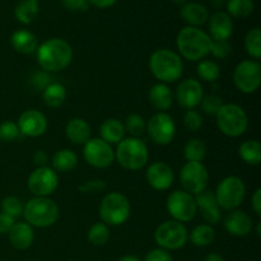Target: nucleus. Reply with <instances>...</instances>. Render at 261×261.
<instances>
[{"label": "nucleus", "mask_w": 261, "mask_h": 261, "mask_svg": "<svg viewBox=\"0 0 261 261\" xmlns=\"http://www.w3.org/2000/svg\"><path fill=\"white\" fill-rule=\"evenodd\" d=\"M10 43L17 53L24 54V55L36 53L38 47L37 37L28 30H18L13 32Z\"/></svg>", "instance_id": "obj_26"}, {"label": "nucleus", "mask_w": 261, "mask_h": 261, "mask_svg": "<svg viewBox=\"0 0 261 261\" xmlns=\"http://www.w3.org/2000/svg\"><path fill=\"white\" fill-rule=\"evenodd\" d=\"M223 226L229 234L236 237H245L252 231L254 222L249 213L234 209L227 213L223 219Z\"/></svg>", "instance_id": "obj_19"}, {"label": "nucleus", "mask_w": 261, "mask_h": 261, "mask_svg": "<svg viewBox=\"0 0 261 261\" xmlns=\"http://www.w3.org/2000/svg\"><path fill=\"white\" fill-rule=\"evenodd\" d=\"M145 178L154 190L165 191L173 185L175 172L170 165L158 161V162H153L152 165H149L147 172H145Z\"/></svg>", "instance_id": "obj_18"}, {"label": "nucleus", "mask_w": 261, "mask_h": 261, "mask_svg": "<svg viewBox=\"0 0 261 261\" xmlns=\"http://www.w3.org/2000/svg\"><path fill=\"white\" fill-rule=\"evenodd\" d=\"M214 196L219 208L228 212L234 211L245 200L246 185L239 176H228L218 184Z\"/></svg>", "instance_id": "obj_8"}, {"label": "nucleus", "mask_w": 261, "mask_h": 261, "mask_svg": "<svg viewBox=\"0 0 261 261\" xmlns=\"http://www.w3.org/2000/svg\"><path fill=\"white\" fill-rule=\"evenodd\" d=\"M245 48L246 53L254 60H259L261 58V30L252 28L245 36Z\"/></svg>", "instance_id": "obj_36"}, {"label": "nucleus", "mask_w": 261, "mask_h": 261, "mask_svg": "<svg viewBox=\"0 0 261 261\" xmlns=\"http://www.w3.org/2000/svg\"><path fill=\"white\" fill-rule=\"evenodd\" d=\"M150 105L160 112H165L172 106L173 93L170 87L165 83H155L148 92Z\"/></svg>", "instance_id": "obj_25"}, {"label": "nucleus", "mask_w": 261, "mask_h": 261, "mask_svg": "<svg viewBox=\"0 0 261 261\" xmlns=\"http://www.w3.org/2000/svg\"><path fill=\"white\" fill-rule=\"evenodd\" d=\"M66 89L60 83H50L46 88H43L42 98L46 106L51 109H58L65 102Z\"/></svg>", "instance_id": "obj_30"}, {"label": "nucleus", "mask_w": 261, "mask_h": 261, "mask_svg": "<svg viewBox=\"0 0 261 261\" xmlns=\"http://www.w3.org/2000/svg\"><path fill=\"white\" fill-rule=\"evenodd\" d=\"M209 33L213 41H228L233 33V22L227 12L218 10L209 18Z\"/></svg>", "instance_id": "obj_21"}, {"label": "nucleus", "mask_w": 261, "mask_h": 261, "mask_svg": "<svg viewBox=\"0 0 261 261\" xmlns=\"http://www.w3.org/2000/svg\"><path fill=\"white\" fill-rule=\"evenodd\" d=\"M182 109L188 110H195L200 105L201 99L204 97L203 86L198 79L189 78L181 82L177 86L176 93L173 96Z\"/></svg>", "instance_id": "obj_16"}, {"label": "nucleus", "mask_w": 261, "mask_h": 261, "mask_svg": "<svg viewBox=\"0 0 261 261\" xmlns=\"http://www.w3.org/2000/svg\"><path fill=\"white\" fill-rule=\"evenodd\" d=\"M223 99L222 97H219L218 94H208V96L203 97L200 102L201 110H203L204 114L211 115V116H216L217 112L221 110V107L223 106Z\"/></svg>", "instance_id": "obj_40"}, {"label": "nucleus", "mask_w": 261, "mask_h": 261, "mask_svg": "<svg viewBox=\"0 0 261 261\" xmlns=\"http://www.w3.org/2000/svg\"><path fill=\"white\" fill-rule=\"evenodd\" d=\"M180 182L186 193L198 195L208 188V170L203 162H186L180 171Z\"/></svg>", "instance_id": "obj_12"}, {"label": "nucleus", "mask_w": 261, "mask_h": 261, "mask_svg": "<svg viewBox=\"0 0 261 261\" xmlns=\"http://www.w3.org/2000/svg\"><path fill=\"white\" fill-rule=\"evenodd\" d=\"M204 261H224V259L222 255L217 254V252H212V254L206 255Z\"/></svg>", "instance_id": "obj_51"}, {"label": "nucleus", "mask_w": 261, "mask_h": 261, "mask_svg": "<svg viewBox=\"0 0 261 261\" xmlns=\"http://www.w3.org/2000/svg\"><path fill=\"white\" fill-rule=\"evenodd\" d=\"M23 209H24V204L17 196H7V198L3 199L2 213L15 219L23 216Z\"/></svg>", "instance_id": "obj_39"}, {"label": "nucleus", "mask_w": 261, "mask_h": 261, "mask_svg": "<svg viewBox=\"0 0 261 261\" xmlns=\"http://www.w3.org/2000/svg\"><path fill=\"white\" fill-rule=\"evenodd\" d=\"M144 261H173L172 255L170 251H166L163 249H153L145 255Z\"/></svg>", "instance_id": "obj_45"}, {"label": "nucleus", "mask_w": 261, "mask_h": 261, "mask_svg": "<svg viewBox=\"0 0 261 261\" xmlns=\"http://www.w3.org/2000/svg\"><path fill=\"white\" fill-rule=\"evenodd\" d=\"M168 214L180 223H186L195 218L198 213L195 196L186 193L185 190H175L168 195L166 201Z\"/></svg>", "instance_id": "obj_10"}, {"label": "nucleus", "mask_w": 261, "mask_h": 261, "mask_svg": "<svg viewBox=\"0 0 261 261\" xmlns=\"http://www.w3.org/2000/svg\"><path fill=\"white\" fill-rule=\"evenodd\" d=\"M145 132L153 143L158 145H168L176 135L175 120L166 112H157L147 121Z\"/></svg>", "instance_id": "obj_13"}, {"label": "nucleus", "mask_w": 261, "mask_h": 261, "mask_svg": "<svg viewBox=\"0 0 261 261\" xmlns=\"http://www.w3.org/2000/svg\"><path fill=\"white\" fill-rule=\"evenodd\" d=\"M51 165L55 172H70L78 165V155L71 149H60L54 153L51 158Z\"/></svg>", "instance_id": "obj_28"}, {"label": "nucleus", "mask_w": 261, "mask_h": 261, "mask_svg": "<svg viewBox=\"0 0 261 261\" xmlns=\"http://www.w3.org/2000/svg\"><path fill=\"white\" fill-rule=\"evenodd\" d=\"M105 189H106V182L99 178L84 181L82 185L78 186V190L83 194H97L103 191Z\"/></svg>", "instance_id": "obj_43"}, {"label": "nucleus", "mask_w": 261, "mask_h": 261, "mask_svg": "<svg viewBox=\"0 0 261 261\" xmlns=\"http://www.w3.org/2000/svg\"><path fill=\"white\" fill-rule=\"evenodd\" d=\"M190 242L196 247H206L213 244L216 239V231L211 224H199L189 234Z\"/></svg>", "instance_id": "obj_31"}, {"label": "nucleus", "mask_w": 261, "mask_h": 261, "mask_svg": "<svg viewBox=\"0 0 261 261\" xmlns=\"http://www.w3.org/2000/svg\"><path fill=\"white\" fill-rule=\"evenodd\" d=\"M154 241L160 249L166 251L180 250L188 244L189 232L185 224L177 221H165L155 228Z\"/></svg>", "instance_id": "obj_9"}, {"label": "nucleus", "mask_w": 261, "mask_h": 261, "mask_svg": "<svg viewBox=\"0 0 261 261\" xmlns=\"http://www.w3.org/2000/svg\"><path fill=\"white\" fill-rule=\"evenodd\" d=\"M9 236V241L14 249L27 250L32 246L33 241H35V232H33L32 226L27 223V222H18L14 223L13 228L8 233Z\"/></svg>", "instance_id": "obj_22"}, {"label": "nucleus", "mask_w": 261, "mask_h": 261, "mask_svg": "<svg viewBox=\"0 0 261 261\" xmlns=\"http://www.w3.org/2000/svg\"><path fill=\"white\" fill-rule=\"evenodd\" d=\"M132 213L130 201L124 194L112 191L106 194L99 204V217L107 226H121Z\"/></svg>", "instance_id": "obj_7"}, {"label": "nucleus", "mask_w": 261, "mask_h": 261, "mask_svg": "<svg viewBox=\"0 0 261 261\" xmlns=\"http://www.w3.org/2000/svg\"><path fill=\"white\" fill-rule=\"evenodd\" d=\"M47 162L48 155L46 154V152H43V150H36L35 154H33V163L37 167H45V166H47Z\"/></svg>", "instance_id": "obj_49"}, {"label": "nucleus", "mask_w": 261, "mask_h": 261, "mask_svg": "<svg viewBox=\"0 0 261 261\" xmlns=\"http://www.w3.org/2000/svg\"><path fill=\"white\" fill-rule=\"evenodd\" d=\"M149 70L161 83H173L184 73L182 59L170 48H160L150 55Z\"/></svg>", "instance_id": "obj_3"}, {"label": "nucleus", "mask_w": 261, "mask_h": 261, "mask_svg": "<svg viewBox=\"0 0 261 261\" xmlns=\"http://www.w3.org/2000/svg\"><path fill=\"white\" fill-rule=\"evenodd\" d=\"M227 14L233 18H247L254 12V0H227Z\"/></svg>", "instance_id": "obj_34"}, {"label": "nucleus", "mask_w": 261, "mask_h": 261, "mask_svg": "<svg viewBox=\"0 0 261 261\" xmlns=\"http://www.w3.org/2000/svg\"><path fill=\"white\" fill-rule=\"evenodd\" d=\"M172 2L175 3V4H177V5H184V4H185L186 0H172Z\"/></svg>", "instance_id": "obj_54"}, {"label": "nucleus", "mask_w": 261, "mask_h": 261, "mask_svg": "<svg viewBox=\"0 0 261 261\" xmlns=\"http://www.w3.org/2000/svg\"><path fill=\"white\" fill-rule=\"evenodd\" d=\"M181 18L188 23L190 27H200L205 24L209 19V10L205 5L200 3H188L181 8Z\"/></svg>", "instance_id": "obj_23"}, {"label": "nucleus", "mask_w": 261, "mask_h": 261, "mask_svg": "<svg viewBox=\"0 0 261 261\" xmlns=\"http://www.w3.org/2000/svg\"><path fill=\"white\" fill-rule=\"evenodd\" d=\"M227 3V0H211V4L212 7L216 8V9H219V8L224 7Z\"/></svg>", "instance_id": "obj_52"}, {"label": "nucleus", "mask_w": 261, "mask_h": 261, "mask_svg": "<svg viewBox=\"0 0 261 261\" xmlns=\"http://www.w3.org/2000/svg\"><path fill=\"white\" fill-rule=\"evenodd\" d=\"M27 186L35 196H50L59 186L58 172L48 166L36 167L28 176Z\"/></svg>", "instance_id": "obj_15"}, {"label": "nucleus", "mask_w": 261, "mask_h": 261, "mask_svg": "<svg viewBox=\"0 0 261 261\" xmlns=\"http://www.w3.org/2000/svg\"><path fill=\"white\" fill-rule=\"evenodd\" d=\"M38 65L47 73L61 71L70 65L73 48L63 38H50L41 43L36 50Z\"/></svg>", "instance_id": "obj_1"}, {"label": "nucleus", "mask_w": 261, "mask_h": 261, "mask_svg": "<svg viewBox=\"0 0 261 261\" xmlns=\"http://www.w3.org/2000/svg\"><path fill=\"white\" fill-rule=\"evenodd\" d=\"M251 206L252 211L255 212L257 217L261 216V189H256L251 198Z\"/></svg>", "instance_id": "obj_48"}, {"label": "nucleus", "mask_w": 261, "mask_h": 261, "mask_svg": "<svg viewBox=\"0 0 261 261\" xmlns=\"http://www.w3.org/2000/svg\"><path fill=\"white\" fill-rule=\"evenodd\" d=\"M19 135V129H18V125L15 122L8 120V121H4L0 124V140L2 142H14Z\"/></svg>", "instance_id": "obj_42"}, {"label": "nucleus", "mask_w": 261, "mask_h": 261, "mask_svg": "<svg viewBox=\"0 0 261 261\" xmlns=\"http://www.w3.org/2000/svg\"><path fill=\"white\" fill-rule=\"evenodd\" d=\"M14 218L7 216L4 213H0V234H8L10 229L14 226Z\"/></svg>", "instance_id": "obj_47"}, {"label": "nucleus", "mask_w": 261, "mask_h": 261, "mask_svg": "<svg viewBox=\"0 0 261 261\" xmlns=\"http://www.w3.org/2000/svg\"><path fill=\"white\" fill-rule=\"evenodd\" d=\"M196 73H198L199 78L204 82H209V83H213L217 79L219 78V74H221V69L219 65L213 60H208V59H204L196 66Z\"/></svg>", "instance_id": "obj_35"}, {"label": "nucleus", "mask_w": 261, "mask_h": 261, "mask_svg": "<svg viewBox=\"0 0 261 261\" xmlns=\"http://www.w3.org/2000/svg\"><path fill=\"white\" fill-rule=\"evenodd\" d=\"M260 227H261V223H260V222H257V224H256V234H257V236H259V237H260V233H261Z\"/></svg>", "instance_id": "obj_55"}, {"label": "nucleus", "mask_w": 261, "mask_h": 261, "mask_svg": "<svg viewBox=\"0 0 261 261\" xmlns=\"http://www.w3.org/2000/svg\"><path fill=\"white\" fill-rule=\"evenodd\" d=\"M87 237H88V241L91 242L93 246H103V245H106L110 240L109 226L102 223V222L94 223L93 226L89 228Z\"/></svg>", "instance_id": "obj_38"}, {"label": "nucleus", "mask_w": 261, "mask_h": 261, "mask_svg": "<svg viewBox=\"0 0 261 261\" xmlns=\"http://www.w3.org/2000/svg\"><path fill=\"white\" fill-rule=\"evenodd\" d=\"M115 160L126 170H142L144 166H147L149 160L147 144L140 138H124L117 144L115 150Z\"/></svg>", "instance_id": "obj_5"}, {"label": "nucleus", "mask_w": 261, "mask_h": 261, "mask_svg": "<svg viewBox=\"0 0 261 261\" xmlns=\"http://www.w3.org/2000/svg\"><path fill=\"white\" fill-rule=\"evenodd\" d=\"M195 203L198 211H200L201 217L205 221L206 224H214L218 223L221 221V208H219L218 203L214 196V191L204 190L195 195Z\"/></svg>", "instance_id": "obj_20"}, {"label": "nucleus", "mask_w": 261, "mask_h": 261, "mask_svg": "<svg viewBox=\"0 0 261 261\" xmlns=\"http://www.w3.org/2000/svg\"><path fill=\"white\" fill-rule=\"evenodd\" d=\"M83 157L94 168H107L115 162V150L101 138H91L84 144Z\"/></svg>", "instance_id": "obj_14"}, {"label": "nucleus", "mask_w": 261, "mask_h": 261, "mask_svg": "<svg viewBox=\"0 0 261 261\" xmlns=\"http://www.w3.org/2000/svg\"><path fill=\"white\" fill-rule=\"evenodd\" d=\"M206 152L208 148L205 142L200 138L189 139L184 147V155L188 162H203L204 158L206 157Z\"/></svg>", "instance_id": "obj_33"}, {"label": "nucleus", "mask_w": 261, "mask_h": 261, "mask_svg": "<svg viewBox=\"0 0 261 261\" xmlns=\"http://www.w3.org/2000/svg\"><path fill=\"white\" fill-rule=\"evenodd\" d=\"M125 133H129L130 137L140 138L147 129V121L139 114H130L124 122Z\"/></svg>", "instance_id": "obj_37"}, {"label": "nucleus", "mask_w": 261, "mask_h": 261, "mask_svg": "<svg viewBox=\"0 0 261 261\" xmlns=\"http://www.w3.org/2000/svg\"><path fill=\"white\" fill-rule=\"evenodd\" d=\"M178 55L189 61H200L211 54L213 40L211 36L198 27L186 25L176 37Z\"/></svg>", "instance_id": "obj_2"}, {"label": "nucleus", "mask_w": 261, "mask_h": 261, "mask_svg": "<svg viewBox=\"0 0 261 261\" xmlns=\"http://www.w3.org/2000/svg\"><path fill=\"white\" fill-rule=\"evenodd\" d=\"M184 126L186 127V130L189 132H198L201 126H203V116L199 111L196 110H188L184 115Z\"/></svg>", "instance_id": "obj_41"}, {"label": "nucleus", "mask_w": 261, "mask_h": 261, "mask_svg": "<svg viewBox=\"0 0 261 261\" xmlns=\"http://www.w3.org/2000/svg\"><path fill=\"white\" fill-rule=\"evenodd\" d=\"M63 4L66 9L69 10H81V12H84V10L88 9V2L87 0H63Z\"/></svg>", "instance_id": "obj_46"}, {"label": "nucleus", "mask_w": 261, "mask_h": 261, "mask_svg": "<svg viewBox=\"0 0 261 261\" xmlns=\"http://www.w3.org/2000/svg\"><path fill=\"white\" fill-rule=\"evenodd\" d=\"M99 134H101V139L109 143L110 145L119 144L125 138L124 122L115 117L105 120L99 127Z\"/></svg>", "instance_id": "obj_27"}, {"label": "nucleus", "mask_w": 261, "mask_h": 261, "mask_svg": "<svg viewBox=\"0 0 261 261\" xmlns=\"http://www.w3.org/2000/svg\"><path fill=\"white\" fill-rule=\"evenodd\" d=\"M232 53V46L228 41H213V46H212L211 54H213L214 58L224 59L228 58Z\"/></svg>", "instance_id": "obj_44"}, {"label": "nucleus", "mask_w": 261, "mask_h": 261, "mask_svg": "<svg viewBox=\"0 0 261 261\" xmlns=\"http://www.w3.org/2000/svg\"><path fill=\"white\" fill-rule=\"evenodd\" d=\"M233 83L245 94L255 93L261 86V65L257 60H244L233 70Z\"/></svg>", "instance_id": "obj_11"}, {"label": "nucleus", "mask_w": 261, "mask_h": 261, "mask_svg": "<svg viewBox=\"0 0 261 261\" xmlns=\"http://www.w3.org/2000/svg\"><path fill=\"white\" fill-rule=\"evenodd\" d=\"M18 129L20 134L30 138H38L47 130V117L37 110H27L18 119Z\"/></svg>", "instance_id": "obj_17"}, {"label": "nucleus", "mask_w": 261, "mask_h": 261, "mask_svg": "<svg viewBox=\"0 0 261 261\" xmlns=\"http://www.w3.org/2000/svg\"><path fill=\"white\" fill-rule=\"evenodd\" d=\"M91 126L82 117H74L69 120L65 126V135L73 144H86L91 139Z\"/></svg>", "instance_id": "obj_24"}, {"label": "nucleus", "mask_w": 261, "mask_h": 261, "mask_svg": "<svg viewBox=\"0 0 261 261\" xmlns=\"http://www.w3.org/2000/svg\"><path fill=\"white\" fill-rule=\"evenodd\" d=\"M40 5L37 0H20L14 9V15L23 24H30L37 18Z\"/></svg>", "instance_id": "obj_29"}, {"label": "nucleus", "mask_w": 261, "mask_h": 261, "mask_svg": "<svg viewBox=\"0 0 261 261\" xmlns=\"http://www.w3.org/2000/svg\"><path fill=\"white\" fill-rule=\"evenodd\" d=\"M239 154L246 165L259 166L261 163V144L257 140H245L239 148Z\"/></svg>", "instance_id": "obj_32"}, {"label": "nucleus", "mask_w": 261, "mask_h": 261, "mask_svg": "<svg viewBox=\"0 0 261 261\" xmlns=\"http://www.w3.org/2000/svg\"><path fill=\"white\" fill-rule=\"evenodd\" d=\"M216 122L222 134L229 138H239L249 127V117L241 106L227 103L221 107L216 115Z\"/></svg>", "instance_id": "obj_6"}, {"label": "nucleus", "mask_w": 261, "mask_h": 261, "mask_svg": "<svg viewBox=\"0 0 261 261\" xmlns=\"http://www.w3.org/2000/svg\"><path fill=\"white\" fill-rule=\"evenodd\" d=\"M89 4L94 5L97 8H101V9H106V8H111L116 4L117 0H87Z\"/></svg>", "instance_id": "obj_50"}, {"label": "nucleus", "mask_w": 261, "mask_h": 261, "mask_svg": "<svg viewBox=\"0 0 261 261\" xmlns=\"http://www.w3.org/2000/svg\"><path fill=\"white\" fill-rule=\"evenodd\" d=\"M119 261H142L138 256H134V255H125Z\"/></svg>", "instance_id": "obj_53"}, {"label": "nucleus", "mask_w": 261, "mask_h": 261, "mask_svg": "<svg viewBox=\"0 0 261 261\" xmlns=\"http://www.w3.org/2000/svg\"><path fill=\"white\" fill-rule=\"evenodd\" d=\"M60 209L48 196H35L24 204L23 217L30 226L37 228L51 227L58 222Z\"/></svg>", "instance_id": "obj_4"}]
</instances>
